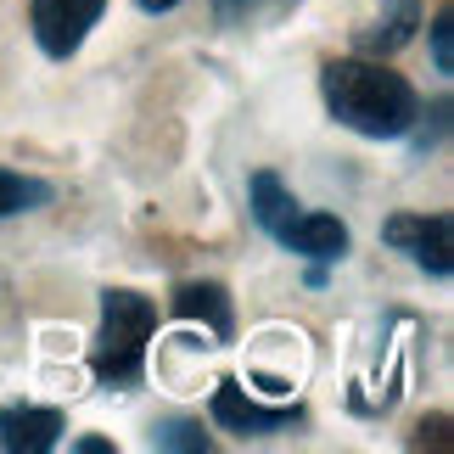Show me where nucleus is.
Segmentation results:
<instances>
[{"mask_svg":"<svg viewBox=\"0 0 454 454\" xmlns=\"http://www.w3.org/2000/svg\"><path fill=\"white\" fill-rule=\"evenodd\" d=\"M320 96L331 118L342 129L364 135V141H404L421 124V96L404 74H393L381 57H342L325 62L320 74Z\"/></svg>","mask_w":454,"mask_h":454,"instance_id":"nucleus-1","label":"nucleus"},{"mask_svg":"<svg viewBox=\"0 0 454 454\" xmlns=\"http://www.w3.org/2000/svg\"><path fill=\"white\" fill-rule=\"evenodd\" d=\"M157 331V303L141 298L129 286H107L101 292V331L90 348V371L101 387H129L146 371V342Z\"/></svg>","mask_w":454,"mask_h":454,"instance_id":"nucleus-2","label":"nucleus"},{"mask_svg":"<svg viewBox=\"0 0 454 454\" xmlns=\"http://www.w3.org/2000/svg\"><path fill=\"white\" fill-rule=\"evenodd\" d=\"M381 236H387V247L410 253V264L449 281V270H454V219L449 214H393L381 224Z\"/></svg>","mask_w":454,"mask_h":454,"instance_id":"nucleus-3","label":"nucleus"},{"mask_svg":"<svg viewBox=\"0 0 454 454\" xmlns=\"http://www.w3.org/2000/svg\"><path fill=\"white\" fill-rule=\"evenodd\" d=\"M101 12H107V0H34L28 28L51 62H67L84 45V34L101 23Z\"/></svg>","mask_w":454,"mask_h":454,"instance_id":"nucleus-4","label":"nucleus"},{"mask_svg":"<svg viewBox=\"0 0 454 454\" xmlns=\"http://www.w3.org/2000/svg\"><path fill=\"white\" fill-rule=\"evenodd\" d=\"M207 415H214L224 432H236V438H270V432L303 427V410H298V404H258V398L241 387V381H219Z\"/></svg>","mask_w":454,"mask_h":454,"instance_id":"nucleus-5","label":"nucleus"},{"mask_svg":"<svg viewBox=\"0 0 454 454\" xmlns=\"http://www.w3.org/2000/svg\"><path fill=\"white\" fill-rule=\"evenodd\" d=\"M270 241H281L286 253L309 258V264H342V258H348V224L331 219V214H309L303 202L275 224Z\"/></svg>","mask_w":454,"mask_h":454,"instance_id":"nucleus-6","label":"nucleus"},{"mask_svg":"<svg viewBox=\"0 0 454 454\" xmlns=\"http://www.w3.org/2000/svg\"><path fill=\"white\" fill-rule=\"evenodd\" d=\"M62 410L51 404H6L0 410V449L6 454H45L62 438Z\"/></svg>","mask_w":454,"mask_h":454,"instance_id":"nucleus-7","label":"nucleus"},{"mask_svg":"<svg viewBox=\"0 0 454 454\" xmlns=\"http://www.w3.org/2000/svg\"><path fill=\"white\" fill-rule=\"evenodd\" d=\"M174 314H180V320H202L214 342H231V331H236L231 292H224L219 281H185V286H174Z\"/></svg>","mask_w":454,"mask_h":454,"instance_id":"nucleus-8","label":"nucleus"},{"mask_svg":"<svg viewBox=\"0 0 454 454\" xmlns=\"http://www.w3.org/2000/svg\"><path fill=\"white\" fill-rule=\"evenodd\" d=\"M415 28H421V0H381L376 23L359 34V57H393L415 40Z\"/></svg>","mask_w":454,"mask_h":454,"instance_id":"nucleus-9","label":"nucleus"},{"mask_svg":"<svg viewBox=\"0 0 454 454\" xmlns=\"http://www.w3.org/2000/svg\"><path fill=\"white\" fill-rule=\"evenodd\" d=\"M292 6H303V0H214V23L219 28H270Z\"/></svg>","mask_w":454,"mask_h":454,"instance_id":"nucleus-10","label":"nucleus"},{"mask_svg":"<svg viewBox=\"0 0 454 454\" xmlns=\"http://www.w3.org/2000/svg\"><path fill=\"white\" fill-rule=\"evenodd\" d=\"M51 202V185L40 174H17V168H0V219H17V214H34V207Z\"/></svg>","mask_w":454,"mask_h":454,"instance_id":"nucleus-11","label":"nucleus"},{"mask_svg":"<svg viewBox=\"0 0 454 454\" xmlns=\"http://www.w3.org/2000/svg\"><path fill=\"white\" fill-rule=\"evenodd\" d=\"M152 449H207V432L197 421H163L152 432Z\"/></svg>","mask_w":454,"mask_h":454,"instance_id":"nucleus-12","label":"nucleus"},{"mask_svg":"<svg viewBox=\"0 0 454 454\" xmlns=\"http://www.w3.org/2000/svg\"><path fill=\"white\" fill-rule=\"evenodd\" d=\"M449 12H438V17H432V67H438V74L449 79L454 74V40H449Z\"/></svg>","mask_w":454,"mask_h":454,"instance_id":"nucleus-13","label":"nucleus"},{"mask_svg":"<svg viewBox=\"0 0 454 454\" xmlns=\"http://www.w3.org/2000/svg\"><path fill=\"white\" fill-rule=\"evenodd\" d=\"M135 6H141V12H152V17H163V12H174V6H180V0H135Z\"/></svg>","mask_w":454,"mask_h":454,"instance_id":"nucleus-14","label":"nucleus"},{"mask_svg":"<svg viewBox=\"0 0 454 454\" xmlns=\"http://www.w3.org/2000/svg\"><path fill=\"white\" fill-rule=\"evenodd\" d=\"M74 449H79V454H107V443H101V438H79Z\"/></svg>","mask_w":454,"mask_h":454,"instance_id":"nucleus-15","label":"nucleus"}]
</instances>
